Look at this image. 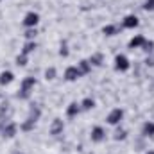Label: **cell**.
<instances>
[{"instance_id":"cell-1","label":"cell","mask_w":154,"mask_h":154,"mask_svg":"<svg viewBox=\"0 0 154 154\" xmlns=\"http://www.w3.org/2000/svg\"><path fill=\"white\" fill-rule=\"evenodd\" d=\"M36 84H38L36 77H32V75L23 77V79L20 81V88H18L16 97H18L20 100H29L31 95H32V91H34V88H36Z\"/></svg>"},{"instance_id":"cell-2","label":"cell","mask_w":154,"mask_h":154,"mask_svg":"<svg viewBox=\"0 0 154 154\" xmlns=\"http://www.w3.org/2000/svg\"><path fill=\"white\" fill-rule=\"evenodd\" d=\"M124 116H125V111H124L122 108H113V109L106 115V124L116 127V125H120V124H122Z\"/></svg>"},{"instance_id":"cell-3","label":"cell","mask_w":154,"mask_h":154,"mask_svg":"<svg viewBox=\"0 0 154 154\" xmlns=\"http://www.w3.org/2000/svg\"><path fill=\"white\" fill-rule=\"evenodd\" d=\"M113 68H115L116 72H120V74L127 72V70L131 68V61H129V57H127L125 54H116L115 59H113Z\"/></svg>"},{"instance_id":"cell-4","label":"cell","mask_w":154,"mask_h":154,"mask_svg":"<svg viewBox=\"0 0 154 154\" xmlns=\"http://www.w3.org/2000/svg\"><path fill=\"white\" fill-rule=\"evenodd\" d=\"M18 129H20V125H18L16 122H13V120H7V122H4V124H2L0 134H2L4 138H14V136L18 134Z\"/></svg>"},{"instance_id":"cell-5","label":"cell","mask_w":154,"mask_h":154,"mask_svg":"<svg viewBox=\"0 0 154 154\" xmlns=\"http://www.w3.org/2000/svg\"><path fill=\"white\" fill-rule=\"evenodd\" d=\"M39 20H41V18H39V13H36V11H27V13L23 14L22 23H23L25 29H31V27H38Z\"/></svg>"},{"instance_id":"cell-6","label":"cell","mask_w":154,"mask_h":154,"mask_svg":"<svg viewBox=\"0 0 154 154\" xmlns=\"http://www.w3.org/2000/svg\"><path fill=\"white\" fill-rule=\"evenodd\" d=\"M106 129L102 127V125H93L91 127V131H90V140L93 142V143H102L104 140H106Z\"/></svg>"},{"instance_id":"cell-7","label":"cell","mask_w":154,"mask_h":154,"mask_svg":"<svg viewBox=\"0 0 154 154\" xmlns=\"http://www.w3.org/2000/svg\"><path fill=\"white\" fill-rule=\"evenodd\" d=\"M81 72H79V68H77L75 65H70V66H66L65 68V72H63V79L66 81V82H75L77 79H81Z\"/></svg>"},{"instance_id":"cell-8","label":"cell","mask_w":154,"mask_h":154,"mask_svg":"<svg viewBox=\"0 0 154 154\" xmlns=\"http://www.w3.org/2000/svg\"><path fill=\"white\" fill-rule=\"evenodd\" d=\"M140 25V18L136 14H125L122 18V29H136Z\"/></svg>"},{"instance_id":"cell-9","label":"cell","mask_w":154,"mask_h":154,"mask_svg":"<svg viewBox=\"0 0 154 154\" xmlns=\"http://www.w3.org/2000/svg\"><path fill=\"white\" fill-rule=\"evenodd\" d=\"M63 131H65V122H63L61 118H54V120L50 122L48 133H50L52 136H59V134H63Z\"/></svg>"},{"instance_id":"cell-10","label":"cell","mask_w":154,"mask_h":154,"mask_svg":"<svg viewBox=\"0 0 154 154\" xmlns=\"http://www.w3.org/2000/svg\"><path fill=\"white\" fill-rule=\"evenodd\" d=\"M142 138H154V120H145L142 124Z\"/></svg>"},{"instance_id":"cell-11","label":"cell","mask_w":154,"mask_h":154,"mask_svg":"<svg viewBox=\"0 0 154 154\" xmlns=\"http://www.w3.org/2000/svg\"><path fill=\"white\" fill-rule=\"evenodd\" d=\"M36 48H38V43H36V39H25V43L22 45V54H25V56H31V54H34L36 52Z\"/></svg>"},{"instance_id":"cell-12","label":"cell","mask_w":154,"mask_h":154,"mask_svg":"<svg viewBox=\"0 0 154 154\" xmlns=\"http://www.w3.org/2000/svg\"><path fill=\"white\" fill-rule=\"evenodd\" d=\"M88 61L91 63V66H93V68H99V66H102V65L106 63V57H104V54H102V52H93V54L88 57Z\"/></svg>"},{"instance_id":"cell-13","label":"cell","mask_w":154,"mask_h":154,"mask_svg":"<svg viewBox=\"0 0 154 154\" xmlns=\"http://www.w3.org/2000/svg\"><path fill=\"white\" fill-rule=\"evenodd\" d=\"M145 36L143 34H134L133 38L129 39V43H127V47L131 48V50H134V48H142L143 47V43H145Z\"/></svg>"},{"instance_id":"cell-14","label":"cell","mask_w":154,"mask_h":154,"mask_svg":"<svg viewBox=\"0 0 154 154\" xmlns=\"http://www.w3.org/2000/svg\"><path fill=\"white\" fill-rule=\"evenodd\" d=\"M75 66L79 68V72H81V75L82 77L88 75V74H91V70H93V66H91V63H90L88 59H81Z\"/></svg>"},{"instance_id":"cell-15","label":"cell","mask_w":154,"mask_h":154,"mask_svg":"<svg viewBox=\"0 0 154 154\" xmlns=\"http://www.w3.org/2000/svg\"><path fill=\"white\" fill-rule=\"evenodd\" d=\"M81 111H82V109H81V104H79L77 100L70 102V104L66 106V116H68V118H75Z\"/></svg>"},{"instance_id":"cell-16","label":"cell","mask_w":154,"mask_h":154,"mask_svg":"<svg viewBox=\"0 0 154 154\" xmlns=\"http://www.w3.org/2000/svg\"><path fill=\"white\" fill-rule=\"evenodd\" d=\"M14 81V74L11 70H2L0 72V86H9Z\"/></svg>"},{"instance_id":"cell-17","label":"cell","mask_w":154,"mask_h":154,"mask_svg":"<svg viewBox=\"0 0 154 154\" xmlns=\"http://www.w3.org/2000/svg\"><path fill=\"white\" fill-rule=\"evenodd\" d=\"M79 104H81V109H82V111H91V109L97 106V102H95L93 97H84Z\"/></svg>"},{"instance_id":"cell-18","label":"cell","mask_w":154,"mask_h":154,"mask_svg":"<svg viewBox=\"0 0 154 154\" xmlns=\"http://www.w3.org/2000/svg\"><path fill=\"white\" fill-rule=\"evenodd\" d=\"M36 120H32V118H25L22 124H20V131H23V133H31V131H34V127H36Z\"/></svg>"},{"instance_id":"cell-19","label":"cell","mask_w":154,"mask_h":154,"mask_svg":"<svg viewBox=\"0 0 154 154\" xmlns=\"http://www.w3.org/2000/svg\"><path fill=\"white\" fill-rule=\"evenodd\" d=\"M127 129H124V127H120V125H116L115 131H113V140L115 142H124L125 138H127Z\"/></svg>"},{"instance_id":"cell-20","label":"cell","mask_w":154,"mask_h":154,"mask_svg":"<svg viewBox=\"0 0 154 154\" xmlns=\"http://www.w3.org/2000/svg\"><path fill=\"white\" fill-rule=\"evenodd\" d=\"M118 32H120V27L115 25V23H108V25L102 27V34L104 36H116Z\"/></svg>"},{"instance_id":"cell-21","label":"cell","mask_w":154,"mask_h":154,"mask_svg":"<svg viewBox=\"0 0 154 154\" xmlns=\"http://www.w3.org/2000/svg\"><path fill=\"white\" fill-rule=\"evenodd\" d=\"M27 116L38 122L39 118H41V108H39L38 104H31V106H29V115Z\"/></svg>"},{"instance_id":"cell-22","label":"cell","mask_w":154,"mask_h":154,"mask_svg":"<svg viewBox=\"0 0 154 154\" xmlns=\"http://www.w3.org/2000/svg\"><path fill=\"white\" fill-rule=\"evenodd\" d=\"M27 63H29V56H25V54H22V52L14 57V65H16V66H22V68H23V66H27Z\"/></svg>"},{"instance_id":"cell-23","label":"cell","mask_w":154,"mask_h":154,"mask_svg":"<svg viewBox=\"0 0 154 154\" xmlns=\"http://www.w3.org/2000/svg\"><path fill=\"white\" fill-rule=\"evenodd\" d=\"M43 77H45L47 81H54V79L57 77V70H56V66H48V68H45Z\"/></svg>"},{"instance_id":"cell-24","label":"cell","mask_w":154,"mask_h":154,"mask_svg":"<svg viewBox=\"0 0 154 154\" xmlns=\"http://www.w3.org/2000/svg\"><path fill=\"white\" fill-rule=\"evenodd\" d=\"M57 52H59V56H61V57H68V56H70V47H68V43H66V41H61V43H59V50H57Z\"/></svg>"},{"instance_id":"cell-25","label":"cell","mask_w":154,"mask_h":154,"mask_svg":"<svg viewBox=\"0 0 154 154\" xmlns=\"http://www.w3.org/2000/svg\"><path fill=\"white\" fill-rule=\"evenodd\" d=\"M36 36H38V27H31V29L23 31V38L25 39H36Z\"/></svg>"},{"instance_id":"cell-26","label":"cell","mask_w":154,"mask_h":154,"mask_svg":"<svg viewBox=\"0 0 154 154\" xmlns=\"http://www.w3.org/2000/svg\"><path fill=\"white\" fill-rule=\"evenodd\" d=\"M142 50L145 52V56H147V54H154V41H152V39H145V43H143Z\"/></svg>"},{"instance_id":"cell-27","label":"cell","mask_w":154,"mask_h":154,"mask_svg":"<svg viewBox=\"0 0 154 154\" xmlns=\"http://www.w3.org/2000/svg\"><path fill=\"white\" fill-rule=\"evenodd\" d=\"M142 7H143V11H147V13H154V0H143Z\"/></svg>"},{"instance_id":"cell-28","label":"cell","mask_w":154,"mask_h":154,"mask_svg":"<svg viewBox=\"0 0 154 154\" xmlns=\"http://www.w3.org/2000/svg\"><path fill=\"white\" fill-rule=\"evenodd\" d=\"M143 63H145V66H151V68H154V54H147Z\"/></svg>"},{"instance_id":"cell-29","label":"cell","mask_w":154,"mask_h":154,"mask_svg":"<svg viewBox=\"0 0 154 154\" xmlns=\"http://www.w3.org/2000/svg\"><path fill=\"white\" fill-rule=\"evenodd\" d=\"M145 154H154V149H147V151H145Z\"/></svg>"},{"instance_id":"cell-30","label":"cell","mask_w":154,"mask_h":154,"mask_svg":"<svg viewBox=\"0 0 154 154\" xmlns=\"http://www.w3.org/2000/svg\"><path fill=\"white\" fill-rule=\"evenodd\" d=\"M13 154H25V152H20V151H16V152H13Z\"/></svg>"},{"instance_id":"cell-31","label":"cell","mask_w":154,"mask_h":154,"mask_svg":"<svg viewBox=\"0 0 154 154\" xmlns=\"http://www.w3.org/2000/svg\"><path fill=\"white\" fill-rule=\"evenodd\" d=\"M2 124H4V122H0V129H2Z\"/></svg>"},{"instance_id":"cell-32","label":"cell","mask_w":154,"mask_h":154,"mask_svg":"<svg viewBox=\"0 0 154 154\" xmlns=\"http://www.w3.org/2000/svg\"><path fill=\"white\" fill-rule=\"evenodd\" d=\"M0 2H2V0H0Z\"/></svg>"}]
</instances>
